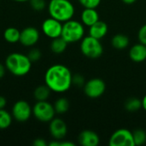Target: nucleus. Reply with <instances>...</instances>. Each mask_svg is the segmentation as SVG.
I'll list each match as a JSON object with an SVG mask.
<instances>
[{
	"label": "nucleus",
	"instance_id": "nucleus-3",
	"mask_svg": "<svg viewBox=\"0 0 146 146\" xmlns=\"http://www.w3.org/2000/svg\"><path fill=\"white\" fill-rule=\"evenodd\" d=\"M47 9L50 17L62 23L73 19L75 14V8L70 0H50Z\"/></svg>",
	"mask_w": 146,
	"mask_h": 146
},
{
	"label": "nucleus",
	"instance_id": "nucleus-27",
	"mask_svg": "<svg viewBox=\"0 0 146 146\" xmlns=\"http://www.w3.org/2000/svg\"><path fill=\"white\" fill-rule=\"evenodd\" d=\"M86 83V80L85 77L80 74H76L74 75H73L72 78V84L77 87H83L84 85Z\"/></svg>",
	"mask_w": 146,
	"mask_h": 146
},
{
	"label": "nucleus",
	"instance_id": "nucleus-4",
	"mask_svg": "<svg viewBox=\"0 0 146 146\" xmlns=\"http://www.w3.org/2000/svg\"><path fill=\"white\" fill-rule=\"evenodd\" d=\"M85 26L81 21L69 20L62 23V31L61 37L68 44H74L80 41L85 37Z\"/></svg>",
	"mask_w": 146,
	"mask_h": 146
},
{
	"label": "nucleus",
	"instance_id": "nucleus-6",
	"mask_svg": "<svg viewBox=\"0 0 146 146\" xmlns=\"http://www.w3.org/2000/svg\"><path fill=\"white\" fill-rule=\"evenodd\" d=\"M56 114L54 105L47 100L37 101L33 107V115L40 122H50Z\"/></svg>",
	"mask_w": 146,
	"mask_h": 146
},
{
	"label": "nucleus",
	"instance_id": "nucleus-31",
	"mask_svg": "<svg viewBox=\"0 0 146 146\" xmlns=\"http://www.w3.org/2000/svg\"><path fill=\"white\" fill-rule=\"evenodd\" d=\"M7 104V100L3 96H0V109H4Z\"/></svg>",
	"mask_w": 146,
	"mask_h": 146
},
{
	"label": "nucleus",
	"instance_id": "nucleus-5",
	"mask_svg": "<svg viewBox=\"0 0 146 146\" xmlns=\"http://www.w3.org/2000/svg\"><path fill=\"white\" fill-rule=\"evenodd\" d=\"M80 51L83 56L89 59H98L104 53V46L100 39L95 38L90 35L85 36L80 40Z\"/></svg>",
	"mask_w": 146,
	"mask_h": 146
},
{
	"label": "nucleus",
	"instance_id": "nucleus-9",
	"mask_svg": "<svg viewBox=\"0 0 146 146\" xmlns=\"http://www.w3.org/2000/svg\"><path fill=\"white\" fill-rule=\"evenodd\" d=\"M33 114V108L25 100H19L15 103L11 110V115L18 122L27 121Z\"/></svg>",
	"mask_w": 146,
	"mask_h": 146
},
{
	"label": "nucleus",
	"instance_id": "nucleus-21",
	"mask_svg": "<svg viewBox=\"0 0 146 146\" xmlns=\"http://www.w3.org/2000/svg\"><path fill=\"white\" fill-rule=\"evenodd\" d=\"M50 92V89L44 84L36 87L33 92V96L37 101H45L49 98Z\"/></svg>",
	"mask_w": 146,
	"mask_h": 146
},
{
	"label": "nucleus",
	"instance_id": "nucleus-1",
	"mask_svg": "<svg viewBox=\"0 0 146 146\" xmlns=\"http://www.w3.org/2000/svg\"><path fill=\"white\" fill-rule=\"evenodd\" d=\"M73 74L70 69L63 64H54L50 66L44 74V84L56 93L68 92L72 84Z\"/></svg>",
	"mask_w": 146,
	"mask_h": 146
},
{
	"label": "nucleus",
	"instance_id": "nucleus-14",
	"mask_svg": "<svg viewBox=\"0 0 146 146\" xmlns=\"http://www.w3.org/2000/svg\"><path fill=\"white\" fill-rule=\"evenodd\" d=\"M108 32H109V27L107 23L99 20L97 22H95L93 25L89 27L88 35L101 40L108 34Z\"/></svg>",
	"mask_w": 146,
	"mask_h": 146
},
{
	"label": "nucleus",
	"instance_id": "nucleus-25",
	"mask_svg": "<svg viewBox=\"0 0 146 146\" xmlns=\"http://www.w3.org/2000/svg\"><path fill=\"white\" fill-rule=\"evenodd\" d=\"M31 8L35 11H43L46 8L45 0H29Z\"/></svg>",
	"mask_w": 146,
	"mask_h": 146
},
{
	"label": "nucleus",
	"instance_id": "nucleus-19",
	"mask_svg": "<svg viewBox=\"0 0 146 146\" xmlns=\"http://www.w3.org/2000/svg\"><path fill=\"white\" fill-rule=\"evenodd\" d=\"M21 31L15 27H10L4 30L3 32V38L4 39L10 44H15L20 40Z\"/></svg>",
	"mask_w": 146,
	"mask_h": 146
},
{
	"label": "nucleus",
	"instance_id": "nucleus-11",
	"mask_svg": "<svg viewBox=\"0 0 146 146\" xmlns=\"http://www.w3.org/2000/svg\"><path fill=\"white\" fill-rule=\"evenodd\" d=\"M39 31L33 27H25L21 31L19 42L25 47H33L39 40Z\"/></svg>",
	"mask_w": 146,
	"mask_h": 146
},
{
	"label": "nucleus",
	"instance_id": "nucleus-37",
	"mask_svg": "<svg viewBox=\"0 0 146 146\" xmlns=\"http://www.w3.org/2000/svg\"><path fill=\"white\" fill-rule=\"evenodd\" d=\"M15 2H17V3H25V2H27L29 0H13Z\"/></svg>",
	"mask_w": 146,
	"mask_h": 146
},
{
	"label": "nucleus",
	"instance_id": "nucleus-15",
	"mask_svg": "<svg viewBox=\"0 0 146 146\" xmlns=\"http://www.w3.org/2000/svg\"><path fill=\"white\" fill-rule=\"evenodd\" d=\"M129 58L134 62H143L146 60V45L138 43L133 44L128 52Z\"/></svg>",
	"mask_w": 146,
	"mask_h": 146
},
{
	"label": "nucleus",
	"instance_id": "nucleus-10",
	"mask_svg": "<svg viewBox=\"0 0 146 146\" xmlns=\"http://www.w3.org/2000/svg\"><path fill=\"white\" fill-rule=\"evenodd\" d=\"M41 29L46 37L53 39L61 37L62 31V22L50 16L43 21Z\"/></svg>",
	"mask_w": 146,
	"mask_h": 146
},
{
	"label": "nucleus",
	"instance_id": "nucleus-36",
	"mask_svg": "<svg viewBox=\"0 0 146 146\" xmlns=\"http://www.w3.org/2000/svg\"><path fill=\"white\" fill-rule=\"evenodd\" d=\"M142 109L146 112V94L142 98Z\"/></svg>",
	"mask_w": 146,
	"mask_h": 146
},
{
	"label": "nucleus",
	"instance_id": "nucleus-7",
	"mask_svg": "<svg viewBox=\"0 0 146 146\" xmlns=\"http://www.w3.org/2000/svg\"><path fill=\"white\" fill-rule=\"evenodd\" d=\"M83 91L87 98L96 99L104 94L106 91V83L100 78H92L86 81Z\"/></svg>",
	"mask_w": 146,
	"mask_h": 146
},
{
	"label": "nucleus",
	"instance_id": "nucleus-26",
	"mask_svg": "<svg viewBox=\"0 0 146 146\" xmlns=\"http://www.w3.org/2000/svg\"><path fill=\"white\" fill-rule=\"evenodd\" d=\"M79 3L83 8H92V9H97L102 0H78Z\"/></svg>",
	"mask_w": 146,
	"mask_h": 146
},
{
	"label": "nucleus",
	"instance_id": "nucleus-8",
	"mask_svg": "<svg viewBox=\"0 0 146 146\" xmlns=\"http://www.w3.org/2000/svg\"><path fill=\"white\" fill-rule=\"evenodd\" d=\"M110 146H135L133 132L126 128H120L115 131L110 139Z\"/></svg>",
	"mask_w": 146,
	"mask_h": 146
},
{
	"label": "nucleus",
	"instance_id": "nucleus-24",
	"mask_svg": "<svg viewBox=\"0 0 146 146\" xmlns=\"http://www.w3.org/2000/svg\"><path fill=\"white\" fill-rule=\"evenodd\" d=\"M133 140L135 146H140L146 143V131L142 128L135 129L133 132Z\"/></svg>",
	"mask_w": 146,
	"mask_h": 146
},
{
	"label": "nucleus",
	"instance_id": "nucleus-17",
	"mask_svg": "<svg viewBox=\"0 0 146 146\" xmlns=\"http://www.w3.org/2000/svg\"><path fill=\"white\" fill-rule=\"evenodd\" d=\"M130 44V39L128 36L123 33H117L114 35L111 38V45L119 50H124L128 47Z\"/></svg>",
	"mask_w": 146,
	"mask_h": 146
},
{
	"label": "nucleus",
	"instance_id": "nucleus-35",
	"mask_svg": "<svg viewBox=\"0 0 146 146\" xmlns=\"http://www.w3.org/2000/svg\"><path fill=\"white\" fill-rule=\"evenodd\" d=\"M122 3H124L125 4H127V5H131V4H133L134 3H136L138 0H121Z\"/></svg>",
	"mask_w": 146,
	"mask_h": 146
},
{
	"label": "nucleus",
	"instance_id": "nucleus-2",
	"mask_svg": "<svg viewBox=\"0 0 146 146\" xmlns=\"http://www.w3.org/2000/svg\"><path fill=\"white\" fill-rule=\"evenodd\" d=\"M32 61L27 55L13 52L5 59L6 69L15 76H24L27 74L32 68Z\"/></svg>",
	"mask_w": 146,
	"mask_h": 146
},
{
	"label": "nucleus",
	"instance_id": "nucleus-34",
	"mask_svg": "<svg viewBox=\"0 0 146 146\" xmlns=\"http://www.w3.org/2000/svg\"><path fill=\"white\" fill-rule=\"evenodd\" d=\"M49 146H60V140H57V139H53L52 141H50L49 144Z\"/></svg>",
	"mask_w": 146,
	"mask_h": 146
},
{
	"label": "nucleus",
	"instance_id": "nucleus-33",
	"mask_svg": "<svg viewBox=\"0 0 146 146\" xmlns=\"http://www.w3.org/2000/svg\"><path fill=\"white\" fill-rule=\"evenodd\" d=\"M60 146H75V144L71 141H62L60 140Z\"/></svg>",
	"mask_w": 146,
	"mask_h": 146
},
{
	"label": "nucleus",
	"instance_id": "nucleus-13",
	"mask_svg": "<svg viewBox=\"0 0 146 146\" xmlns=\"http://www.w3.org/2000/svg\"><path fill=\"white\" fill-rule=\"evenodd\" d=\"M78 142L81 146H98L100 143V137L92 130H84L78 136Z\"/></svg>",
	"mask_w": 146,
	"mask_h": 146
},
{
	"label": "nucleus",
	"instance_id": "nucleus-32",
	"mask_svg": "<svg viewBox=\"0 0 146 146\" xmlns=\"http://www.w3.org/2000/svg\"><path fill=\"white\" fill-rule=\"evenodd\" d=\"M5 72H6V67L3 66L1 62H0V80L2 78H3V76L5 75Z\"/></svg>",
	"mask_w": 146,
	"mask_h": 146
},
{
	"label": "nucleus",
	"instance_id": "nucleus-28",
	"mask_svg": "<svg viewBox=\"0 0 146 146\" xmlns=\"http://www.w3.org/2000/svg\"><path fill=\"white\" fill-rule=\"evenodd\" d=\"M41 51L37 49V48H33L29 52H28V55L27 56L29 57V59L32 61V62H38L40 58H41Z\"/></svg>",
	"mask_w": 146,
	"mask_h": 146
},
{
	"label": "nucleus",
	"instance_id": "nucleus-23",
	"mask_svg": "<svg viewBox=\"0 0 146 146\" xmlns=\"http://www.w3.org/2000/svg\"><path fill=\"white\" fill-rule=\"evenodd\" d=\"M12 115L4 109H0V129L3 130L9 127L12 123Z\"/></svg>",
	"mask_w": 146,
	"mask_h": 146
},
{
	"label": "nucleus",
	"instance_id": "nucleus-16",
	"mask_svg": "<svg viewBox=\"0 0 146 146\" xmlns=\"http://www.w3.org/2000/svg\"><path fill=\"white\" fill-rule=\"evenodd\" d=\"M98 21H99V13L96 9L84 8L80 14V21L85 27H89Z\"/></svg>",
	"mask_w": 146,
	"mask_h": 146
},
{
	"label": "nucleus",
	"instance_id": "nucleus-20",
	"mask_svg": "<svg viewBox=\"0 0 146 146\" xmlns=\"http://www.w3.org/2000/svg\"><path fill=\"white\" fill-rule=\"evenodd\" d=\"M124 107L127 111L130 113H135L142 109V99H139L136 97L129 98L126 100Z\"/></svg>",
	"mask_w": 146,
	"mask_h": 146
},
{
	"label": "nucleus",
	"instance_id": "nucleus-18",
	"mask_svg": "<svg viewBox=\"0 0 146 146\" xmlns=\"http://www.w3.org/2000/svg\"><path fill=\"white\" fill-rule=\"evenodd\" d=\"M68 44V43L63 38L58 37L52 39L50 43V50L55 54H62L66 50Z\"/></svg>",
	"mask_w": 146,
	"mask_h": 146
},
{
	"label": "nucleus",
	"instance_id": "nucleus-30",
	"mask_svg": "<svg viewBox=\"0 0 146 146\" xmlns=\"http://www.w3.org/2000/svg\"><path fill=\"white\" fill-rule=\"evenodd\" d=\"M33 145L35 146H47L48 144L44 139H37L33 141Z\"/></svg>",
	"mask_w": 146,
	"mask_h": 146
},
{
	"label": "nucleus",
	"instance_id": "nucleus-12",
	"mask_svg": "<svg viewBox=\"0 0 146 146\" xmlns=\"http://www.w3.org/2000/svg\"><path fill=\"white\" fill-rule=\"evenodd\" d=\"M49 131L50 136L54 139L62 140L68 133V127L66 122L61 118H53L50 121Z\"/></svg>",
	"mask_w": 146,
	"mask_h": 146
},
{
	"label": "nucleus",
	"instance_id": "nucleus-29",
	"mask_svg": "<svg viewBox=\"0 0 146 146\" xmlns=\"http://www.w3.org/2000/svg\"><path fill=\"white\" fill-rule=\"evenodd\" d=\"M138 39L139 43L146 45V24L143 25L138 32Z\"/></svg>",
	"mask_w": 146,
	"mask_h": 146
},
{
	"label": "nucleus",
	"instance_id": "nucleus-22",
	"mask_svg": "<svg viewBox=\"0 0 146 146\" xmlns=\"http://www.w3.org/2000/svg\"><path fill=\"white\" fill-rule=\"evenodd\" d=\"M54 105V109L56 114L58 115H63L66 114L70 107L69 101L66 98H59L58 99L56 100Z\"/></svg>",
	"mask_w": 146,
	"mask_h": 146
}]
</instances>
